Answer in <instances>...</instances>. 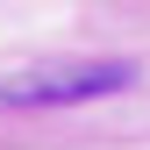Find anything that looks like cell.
I'll return each mask as SVG.
<instances>
[{
    "label": "cell",
    "mask_w": 150,
    "mask_h": 150,
    "mask_svg": "<svg viewBox=\"0 0 150 150\" xmlns=\"http://www.w3.org/2000/svg\"><path fill=\"white\" fill-rule=\"evenodd\" d=\"M136 86V64L122 57H71V64H36L0 79V107H71V100H100V93Z\"/></svg>",
    "instance_id": "6da1fadb"
}]
</instances>
